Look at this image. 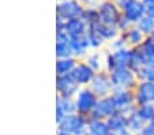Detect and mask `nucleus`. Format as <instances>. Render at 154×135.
Wrapping results in <instances>:
<instances>
[{"mask_svg":"<svg viewBox=\"0 0 154 135\" xmlns=\"http://www.w3.org/2000/svg\"><path fill=\"white\" fill-rule=\"evenodd\" d=\"M87 123H89V118H86L83 115H79L75 112V113H72V115L66 116V118L57 124V130L68 132V134H71V135H78L87 130Z\"/></svg>","mask_w":154,"mask_h":135,"instance_id":"4","label":"nucleus"},{"mask_svg":"<svg viewBox=\"0 0 154 135\" xmlns=\"http://www.w3.org/2000/svg\"><path fill=\"white\" fill-rule=\"evenodd\" d=\"M127 120H128V130L132 131L135 135L139 134V132L142 131V130L145 128V126H146V123L139 118V115L137 113L135 109L131 112V113L127 115Z\"/></svg>","mask_w":154,"mask_h":135,"instance_id":"25","label":"nucleus"},{"mask_svg":"<svg viewBox=\"0 0 154 135\" xmlns=\"http://www.w3.org/2000/svg\"><path fill=\"white\" fill-rule=\"evenodd\" d=\"M113 113H116V108H115V104L112 101V97L108 96V97L98 98L96 108L91 112L90 118L98 119V120H108Z\"/></svg>","mask_w":154,"mask_h":135,"instance_id":"11","label":"nucleus"},{"mask_svg":"<svg viewBox=\"0 0 154 135\" xmlns=\"http://www.w3.org/2000/svg\"><path fill=\"white\" fill-rule=\"evenodd\" d=\"M125 48H128V45L122 34L117 38H115L113 41H111V51H120V49H125Z\"/></svg>","mask_w":154,"mask_h":135,"instance_id":"32","label":"nucleus"},{"mask_svg":"<svg viewBox=\"0 0 154 135\" xmlns=\"http://www.w3.org/2000/svg\"><path fill=\"white\" fill-rule=\"evenodd\" d=\"M70 42L71 41H68V42H56V57H57V59L74 57Z\"/></svg>","mask_w":154,"mask_h":135,"instance_id":"30","label":"nucleus"},{"mask_svg":"<svg viewBox=\"0 0 154 135\" xmlns=\"http://www.w3.org/2000/svg\"><path fill=\"white\" fill-rule=\"evenodd\" d=\"M134 25L131 23L130 21H128L127 18L124 17V15H122V18L119 19V22H117V25H116V27L119 29V32L120 33H124V32H127L130 27H132Z\"/></svg>","mask_w":154,"mask_h":135,"instance_id":"33","label":"nucleus"},{"mask_svg":"<svg viewBox=\"0 0 154 135\" xmlns=\"http://www.w3.org/2000/svg\"><path fill=\"white\" fill-rule=\"evenodd\" d=\"M111 97L115 104L116 112H120L123 115H128L137 108L134 90H113Z\"/></svg>","mask_w":154,"mask_h":135,"instance_id":"5","label":"nucleus"},{"mask_svg":"<svg viewBox=\"0 0 154 135\" xmlns=\"http://www.w3.org/2000/svg\"><path fill=\"white\" fill-rule=\"evenodd\" d=\"M113 2L120 7V8H123V7H125L128 3H131L132 0H113Z\"/></svg>","mask_w":154,"mask_h":135,"instance_id":"38","label":"nucleus"},{"mask_svg":"<svg viewBox=\"0 0 154 135\" xmlns=\"http://www.w3.org/2000/svg\"><path fill=\"white\" fill-rule=\"evenodd\" d=\"M122 12L131 23L137 25L142 18L146 17V6L142 0H132L125 7H123Z\"/></svg>","mask_w":154,"mask_h":135,"instance_id":"13","label":"nucleus"},{"mask_svg":"<svg viewBox=\"0 0 154 135\" xmlns=\"http://www.w3.org/2000/svg\"><path fill=\"white\" fill-rule=\"evenodd\" d=\"M87 131H89V135H108L111 132V130L108 127L106 120H98V119L89 118Z\"/></svg>","mask_w":154,"mask_h":135,"instance_id":"22","label":"nucleus"},{"mask_svg":"<svg viewBox=\"0 0 154 135\" xmlns=\"http://www.w3.org/2000/svg\"><path fill=\"white\" fill-rule=\"evenodd\" d=\"M98 101V97L90 90L89 87H81L75 97H74V103H75L76 113L83 115L86 118H90L91 112L96 108V104Z\"/></svg>","mask_w":154,"mask_h":135,"instance_id":"2","label":"nucleus"},{"mask_svg":"<svg viewBox=\"0 0 154 135\" xmlns=\"http://www.w3.org/2000/svg\"><path fill=\"white\" fill-rule=\"evenodd\" d=\"M150 38H151V40H153V41H154V34H153V35H151V37H150Z\"/></svg>","mask_w":154,"mask_h":135,"instance_id":"42","label":"nucleus"},{"mask_svg":"<svg viewBox=\"0 0 154 135\" xmlns=\"http://www.w3.org/2000/svg\"><path fill=\"white\" fill-rule=\"evenodd\" d=\"M97 10L100 15V23L106 25V26H116L123 15L122 8L113 0H101Z\"/></svg>","mask_w":154,"mask_h":135,"instance_id":"3","label":"nucleus"},{"mask_svg":"<svg viewBox=\"0 0 154 135\" xmlns=\"http://www.w3.org/2000/svg\"><path fill=\"white\" fill-rule=\"evenodd\" d=\"M89 26L82 21L81 18H74L70 21H66L64 25V32L67 33L71 38H78V37H83L86 35Z\"/></svg>","mask_w":154,"mask_h":135,"instance_id":"15","label":"nucleus"},{"mask_svg":"<svg viewBox=\"0 0 154 135\" xmlns=\"http://www.w3.org/2000/svg\"><path fill=\"white\" fill-rule=\"evenodd\" d=\"M130 63V48L120 51H111L105 55V71L111 72L115 68L128 67Z\"/></svg>","mask_w":154,"mask_h":135,"instance_id":"9","label":"nucleus"},{"mask_svg":"<svg viewBox=\"0 0 154 135\" xmlns=\"http://www.w3.org/2000/svg\"><path fill=\"white\" fill-rule=\"evenodd\" d=\"M137 26L146 37H151L154 34V19L153 18H149V17L142 18L137 23Z\"/></svg>","mask_w":154,"mask_h":135,"instance_id":"29","label":"nucleus"},{"mask_svg":"<svg viewBox=\"0 0 154 135\" xmlns=\"http://www.w3.org/2000/svg\"><path fill=\"white\" fill-rule=\"evenodd\" d=\"M143 3H145V6L147 7V6H153L154 4V0H142Z\"/></svg>","mask_w":154,"mask_h":135,"instance_id":"39","label":"nucleus"},{"mask_svg":"<svg viewBox=\"0 0 154 135\" xmlns=\"http://www.w3.org/2000/svg\"><path fill=\"white\" fill-rule=\"evenodd\" d=\"M75 103L74 98H64L57 96L56 97V123H60L66 116L75 113Z\"/></svg>","mask_w":154,"mask_h":135,"instance_id":"14","label":"nucleus"},{"mask_svg":"<svg viewBox=\"0 0 154 135\" xmlns=\"http://www.w3.org/2000/svg\"><path fill=\"white\" fill-rule=\"evenodd\" d=\"M145 57L146 66H154V41L150 37H146L140 47H138Z\"/></svg>","mask_w":154,"mask_h":135,"instance_id":"24","label":"nucleus"},{"mask_svg":"<svg viewBox=\"0 0 154 135\" xmlns=\"http://www.w3.org/2000/svg\"><path fill=\"white\" fill-rule=\"evenodd\" d=\"M56 135H71V134H68V132H64V131H60V130H57V134Z\"/></svg>","mask_w":154,"mask_h":135,"instance_id":"40","label":"nucleus"},{"mask_svg":"<svg viewBox=\"0 0 154 135\" xmlns=\"http://www.w3.org/2000/svg\"><path fill=\"white\" fill-rule=\"evenodd\" d=\"M79 60L75 57H64L56 59V75H68L72 74L74 68L76 67Z\"/></svg>","mask_w":154,"mask_h":135,"instance_id":"19","label":"nucleus"},{"mask_svg":"<svg viewBox=\"0 0 154 135\" xmlns=\"http://www.w3.org/2000/svg\"><path fill=\"white\" fill-rule=\"evenodd\" d=\"M70 44H71V51H72V56L75 59L82 60L90 53V45H89L85 35L78 38H71Z\"/></svg>","mask_w":154,"mask_h":135,"instance_id":"16","label":"nucleus"},{"mask_svg":"<svg viewBox=\"0 0 154 135\" xmlns=\"http://www.w3.org/2000/svg\"><path fill=\"white\" fill-rule=\"evenodd\" d=\"M71 75L74 76V79L76 81V83L81 87H87L90 85L91 79L94 78V75H96V71L90 68V66L87 63H85V60H79Z\"/></svg>","mask_w":154,"mask_h":135,"instance_id":"12","label":"nucleus"},{"mask_svg":"<svg viewBox=\"0 0 154 135\" xmlns=\"http://www.w3.org/2000/svg\"><path fill=\"white\" fill-rule=\"evenodd\" d=\"M89 29H93L96 32H98L105 41H113L115 38H117L122 34L116 26H106V25H102V23H96L93 26H90Z\"/></svg>","mask_w":154,"mask_h":135,"instance_id":"21","label":"nucleus"},{"mask_svg":"<svg viewBox=\"0 0 154 135\" xmlns=\"http://www.w3.org/2000/svg\"><path fill=\"white\" fill-rule=\"evenodd\" d=\"M145 66H146L145 57H143L139 48H130V63H128V68H131V70L137 74Z\"/></svg>","mask_w":154,"mask_h":135,"instance_id":"20","label":"nucleus"},{"mask_svg":"<svg viewBox=\"0 0 154 135\" xmlns=\"http://www.w3.org/2000/svg\"><path fill=\"white\" fill-rule=\"evenodd\" d=\"M137 113L139 115V118L145 121L146 124L154 120V104H143V105H138L135 108Z\"/></svg>","mask_w":154,"mask_h":135,"instance_id":"27","label":"nucleus"},{"mask_svg":"<svg viewBox=\"0 0 154 135\" xmlns=\"http://www.w3.org/2000/svg\"><path fill=\"white\" fill-rule=\"evenodd\" d=\"M85 7L81 0H63L56 4V17L63 21H70L74 18H81Z\"/></svg>","mask_w":154,"mask_h":135,"instance_id":"7","label":"nucleus"},{"mask_svg":"<svg viewBox=\"0 0 154 135\" xmlns=\"http://www.w3.org/2000/svg\"><path fill=\"white\" fill-rule=\"evenodd\" d=\"M113 90H134L135 86L138 85L137 74L128 67H120L115 68L109 72Z\"/></svg>","mask_w":154,"mask_h":135,"instance_id":"1","label":"nucleus"},{"mask_svg":"<svg viewBox=\"0 0 154 135\" xmlns=\"http://www.w3.org/2000/svg\"><path fill=\"white\" fill-rule=\"evenodd\" d=\"M146 17L153 18V19H154V4H153V6H147V7H146Z\"/></svg>","mask_w":154,"mask_h":135,"instance_id":"37","label":"nucleus"},{"mask_svg":"<svg viewBox=\"0 0 154 135\" xmlns=\"http://www.w3.org/2000/svg\"><path fill=\"white\" fill-rule=\"evenodd\" d=\"M138 81H147L154 83V66H145L139 72H137Z\"/></svg>","mask_w":154,"mask_h":135,"instance_id":"31","label":"nucleus"},{"mask_svg":"<svg viewBox=\"0 0 154 135\" xmlns=\"http://www.w3.org/2000/svg\"><path fill=\"white\" fill-rule=\"evenodd\" d=\"M122 35L124 37V40H125V42H127L128 48H138V47H140V45H142V42L145 41V38H146V35L143 34L139 29H138L137 25H134L132 27H130L127 32L122 33Z\"/></svg>","mask_w":154,"mask_h":135,"instance_id":"17","label":"nucleus"},{"mask_svg":"<svg viewBox=\"0 0 154 135\" xmlns=\"http://www.w3.org/2000/svg\"><path fill=\"white\" fill-rule=\"evenodd\" d=\"M98 98L108 97L113 93V86H112L111 78H109V72L108 71H100L96 72L94 78L91 79L90 85L87 86Z\"/></svg>","mask_w":154,"mask_h":135,"instance_id":"6","label":"nucleus"},{"mask_svg":"<svg viewBox=\"0 0 154 135\" xmlns=\"http://www.w3.org/2000/svg\"><path fill=\"white\" fill-rule=\"evenodd\" d=\"M81 19L90 27L96 23H100V15L97 8H85L81 15Z\"/></svg>","mask_w":154,"mask_h":135,"instance_id":"28","label":"nucleus"},{"mask_svg":"<svg viewBox=\"0 0 154 135\" xmlns=\"http://www.w3.org/2000/svg\"><path fill=\"white\" fill-rule=\"evenodd\" d=\"M85 37H86L87 42H89V45H90V49H93V51L100 49L105 42V40L101 37V34H100L98 32H96V30H93V29L87 30V33H86Z\"/></svg>","mask_w":154,"mask_h":135,"instance_id":"26","label":"nucleus"},{"mask_svg":"<svg viewBox=\"0 0 154 135\" xmlns=\"http://www.w3.org/2000/svg\"><path fill=\"white\" fill-rule=\"evenodd\" d=\"M64 25H66V21H63V19L56 17V32H63Z\"/></svg>","mask_w":154,"mask_h":135,"instance_id":"36","label":"nucleus"},{"mask_svg":"<svg viewBox=\"0 0 154 135\" xmlns=\"http://www.w3.org/2000/svg\"><path fill=\"white\" fill-rule=\"evenodd\" d=\"M71 41V37L64 32H56V42H68Z\"/></svg>","mask_w":154,"mask_h":135,"instance_id":"34","label":"nucleus"},{"mask_svg":"<svg viewBox=\"0 0 154 135\" xmlns=\"http://www.w3.org/2000/svg\"><path fill=\"white\" fill-rule=\"evenodd\" d=\"M108 135H117V134H116V132H109Z\"/></svg>","mask_w":154,"mask_h":135,"instance_id":"41","label":"nucleus"},{"mask_svg":"<svg viewBox=\"0 0 154 135\" xmlns=\"http://www.w3.org/2000/svg\"><path fill=\"white\" fill-rule=\"evenodd\" d=\"M81 90V86L76 83L71 74L68 75H56V91L57 96L64 98H74Z\"/></svg>","mask_w":154,"mask_h":135,"instance_id":"8","label":"nucleus"},{"mask_svg":"<svg viewBox=\"0 0 154 135\" xmlns=\"http://www.w3.org/2000/svg\"><path fill=\"white\" fill-rule=\"evenodd\" d=\"M134 96L137 106L143 104H154V83L139 81L134 89Z\"/></svg>","mask_w":154,"mask_h":135,"instance_id":"10","label":"nucleus"},{"mask_svg":"<svg viewBox=\"0 0 154 135\" xmlns=\"http://www.w3.org/2000/svg\"><path fill=\"white\" fill-rule=\"evenodd\" d=\"M83 60H85V63H87V64L90 66V68H93L96 72L104 71V68H105V59H102L101 53L97 52V51L90 52Z\"/></svg>","mask_w":154,"mask_h":135,"instance_id":"23","label":"nucleus"},{"mask_svg":"<svg viewBox=\"0 0 154 135\" xmlns=\"http://www.w3.org/2000/svg\"><path fill=\"white\" fill-rule=\"evenodd\" d=\"M108 127L111 130V132H116L119 134L120 131L128 128V120H127V115H123L120 112H116L106 120Z\"/></svg>","mask_w":154,"mask_h":135,"instance_id":"18","label":"nucleus"},{"mask_svg":"<svg viewBox=\"0 0 154 135\" xmlns=\"http://www.w3.org/2000/svg\"><path fill=\"white\" fill-rule=\"evenodd\" d=\"M57 2H63V0H57Z\"/></svg>","mask_w":154,"mask_h":135,"instance_id":"43","label":"nucleus"},{"mask_svg":"<svg viewBox=\"0 0 154 135\" xmlns=\"http://www.w3.org/2000/svg\"><path fill=\"white\" fill-rule=\"evenodd\" d=\"M81 3L83 4L85 8H97L101 0H81Z\"/></svg>","mask_w":154,"mask_h":135,"instance_id":"35","label":"nucleus"}]
</instances>
